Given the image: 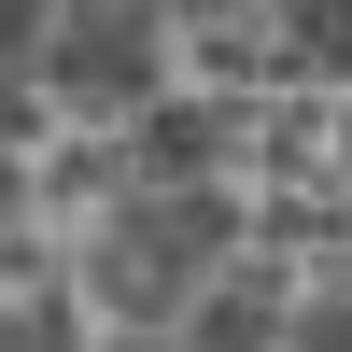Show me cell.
<instances>
[{
	"label": "cell",
	"mask_w": 352,
	"mask_h": 352,
	"mask_svg": "<svg viewBox=\"0 0 352 352\" xmlns=\"http://www.w3.org/2000/svg\"><path fill=\"white\" fill-rule=\"evenodd\" d=\"M226 268V197L212 184H169L141 197V212L99 226V254H85V296L113 310V324H184V296Z\"/></svg>",
	"instance_id": "6da1fadb"
},
{
	"label": "cell",
	"mask_w": 352,
	"mask_h": 352,
	"mask_svg": "<svg viewBox=\"0 0 352 352\" xmlns=\"http://www.w3.org/2000/svg\"><path fill=\"white\" fill-rule=\"evenodd\" d=\"M56 99H155V0H56V43H43Z\"/></svg>",
	"instance_id": "7a4b0ae2"
},
{
	"label": "cell",
	"mask_w": 352,
	"mask_h": 352,
	"mask_svg": "<svg viewBox=\"0 0 352 352\" xmlns=\"http://www.w3.org/2000/svg\"><path fill=\"white\" fill-rule=\"evenodd\" d=\"M184 352H282L268 282H226V296H184Z\"/></svg>",
	"instance_id": "3957f363"
},
{
	"label": "cell",
	"mask_w": 352,
	"mask_h": 352,
	"mask_svg": "<svg viewBox=\"0 0 352 352\" xmlns=\"http://www.w3.org/2000/svg\"><path fill=\"white\" fill-rule=\"evenodd\" d=\"M212 155H226V113H155L141 127V169L155 184H212Z\"/></svg>",
	"instance_id": "277c9868"
},
{
	"label": "cell",
	"mask_w": 352,
	"mask_h": 352,
	"mask_svg": "<svg viewBox=\"0 0 352 352\" xmlns=\"http://www.w3.org/2000/svg\"><path fill=\"white\" fill-rule=\"evenodd\" d=\"M56 43V0H0V71H14V56H43Z\"/></svg>",
	"instance_id": "5b68a950"
},
{
	"label": "cell",
	"mask_w": 352,
	"mask_h": 352,
	"mask_svg": "<svg viewBox=\"0 0 352 352\" xmlns=\"http://www.w3.org/2000/svg\"><path fill=\"white\" fill-rule=\"evenodd\" d=\"M282 14H296L310 56H352V0H282Z\"/></svg>",
	"instance_id": "8992f818"
},
{
	"label": "cell",
	"mask_w": 352,
	"mask_h": 352,
	"mask_svg": "<svg viewBox=\"0 0 352 352\" xmlns=\"http://www.w3.org/2000/svg\"><path fill=\"white\" fill-rule=\"evenodd\" d=\"M0 352H85V338H71V310H14V324H0Z\"/></svg>",
	"instance_id": "52a82bcc"
},
{
	"label": "cell",
	"mask_w": 352,
	"mask_h": 352,
	"mask_svg": "<svg viewBox=\"0 0 352 352\" xmlns=\"http://www.w3.org/2000/svg\"><path fill=\"white\" fill-rule=\"evenodd\" d=\"M296 352H352V282H338V296H324V310L296 324Z\"/></svg>",
	"instance_id": "ba28073f"
},
{
	"label": "cell",
	"mask_w": 352,
	"mask_h": 352,
	"mask_svg": "<svg viewBox=\"0 0 352 352\" xmlns=\"http://www.w3.org/2000/svg\"><path fill=\"white\" fill-rule=\"evenodd\" d=\"M28 127H43V113L14 99V71H0V155H28Z\"/></svg>",
	"instance_id": "9c48e42d"
},
{
	"label": "cell",
	"mask_w": 352,
	"mask_h": 352,
	"mask_svg": "<svg viewBox=\"0 0 352 352\" xmlns=\"http://www.w3.org/2000/svg\"><path fill=\"white\" fill-rule=\"evenodd\" d=\"M0 268H14V169H0Z\"/></svg>",
	"instance_id": "30bf717a"
},
{
	"label": "cell",
	"mask_w": 352,
	"mask_h": 352,
	"mask_svg": "<svg viewBox=\"0 0 352 352\" xmlns=\"http://www.w3.org/2000/svg\"><path fill=\"white\" fill-rule=\"evenodd\" d=\"M155 14H240V0H155Z\"/></svg>",
	"instance_id": "8fae6325"
}]
</instances>
